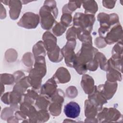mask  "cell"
<instances>
[{
	"label": "cell",
	"instance_id": "obj_1",
	"mask_svg": "<svg viewBox=\"0 0 123 123\" xmlns=\"http://www.w3.org/2000/svg\"><path fill=\"white\" fill-rule=\"evenodd\" d=\"M55 1H45L41 8L39 14L41 17V25L44 29L51 28L58 13Z\"/></svg>",
	"mask_w": 123,
	"mask_h": 123
},
{
	"label": "cell",
	"instance_id": "obj_2",
	"mask_svg": "<svg viewBox=\"0 0 123 123\" xmlns=\"http://www.w3.org/2000/svg\"><path fill=\"white\" fill-rule=\"evenodd\" d=\"M95 16L92 14H84L82 13H76L74 18V27L87 31L90 33L95 22Z\"/></svg>",
	"mask_w": 123,
	"mask_h": 123
},
{
	"label": "cell",
	"instance_id": "obj_3",
	"mask_svg": "<svg viewBox=\"0 0 123 123\" xmlns=\"http://www.w3.org/2000/svg\"><path fill=\"white\" fill-rule=\"evenodd\" d=\"M52 102L49 105V110L53 116H58L61 112L62 103L64 100V93L61 89L57 90L50 97Z\"/></svg>",
	"mask_w": 123,
	"mask_h": 123
},
{
	"label": "cell",
	"instance_id": "obj_4",
	"mask_svg": "<svg viewBox=\"0 0 123 123\" xmlns=\"http://www.w3.org/2000/svg\"><path fill=\"white\" fill-rule=\"evenodd\" d=\"M75 40H68L66 45L62 49V52L65 57V62L68 66L73 67L75 60L76 55L74 49L75 46Z\"/></svg>",
	"mask_w": 123,
	"mask_h": 123
},
{
	"label": "cell",
	"instance_id": "obj_5",
	"mask_svg": "<svg viewBox=\"0 0 123 123\" xmlns=\"http://www.w3.org/2000/svg\"><path fill=\"white\" fill-rule=\"evenodd\" d=\"M122 26L119 23L108 29L104 37V40L107 44H112L122 39Z\"/></svg>",
	"mask_w": 123,
	"mask_h": 123
},
{
	"label": "cell",
	"instance_id": "obj_6",
	"mask_svg": "<svg viewBox=\"0 0 123 123\" xmlns=\"http://www.w3.org/2000/svg\"><path fill=\"white\" fill-rule=\"evenodd\" d=\"M39 20V16L37 14L27 12L24 14L18 22V25L26 28H34L37 25Z\"/></svg>",
	"mask_w": 123,
	"mask_h": 123
},
{
	"label": "cell",
	"instance_id": "obj_7",
	"mask_svg": "<svg viewBox=\"0 0 123 123\" xmlns=\"http://www.w3.org/2000/svg\"><path fill=\"white\" fill-rule=\"evenodd\" d=\"M117 87L116 82L107 81L104 85H99L97 87V89L101 95L107 100L111 98L116 92Z\"/></svg>",
	"mask_w": 123,
	"mask_h": 123
},
{
	"label": "cell",
	"instance_id": "obj_8",
	"mask_svg": "<svg viewBox=\"0 0 123 123\" xmlns=\"http://www.w3.org/2000/svg\"><path fill=\"white\" fill-rule=\"evenodd\" d=\"M63 111L67 117L74 119L79 116L80 113V107L77 103L71 101L64 106Z\"/></svg>",
	"mask_w": 123,
	"mask_h": 123
},
{
	"label": "cell",
	"instance_id": "obj_9",
	"mask_svg": "<svg viewBox=\"0 0 123 123\" xmlns=\"http://www.w3.org/2000/svg\"><path fill=\"white\" fill-rule=\"evenodd\" d=\"M56 81L52 78L49 79L41 87V93L48 97H51L56 91Z\"/></svg>",
	"mask_w": 123,
	"mask_h": 123
},
{
	"label": "cell",
	"instance_id": "obj_10",
	"mask_svg": "<svg viewBox=\"0 0 123 123\" xmlns=\"http://www.w3.org/2000/svg\"><path fill=\"white\" fill-rule=\"evenodd\" d=\"M53 78L58 83H65L70 81V74L67 69L61 67L57 70Z\"/></svg>",
	"mask_w": 123,
	"mask_h": 123
},
{
	"label": "cell",
	"instance_id": "obj_11",
	"mask_svg": "<svg viewBox=\"0 0 123 123\" xmlns=\"http://www.w3.org/2000/svg\"><path fill=\"white\" fill-rule=\"evenodd\" d=\"M94 84V80L90 76L84 75L83 76L81 86L86 93L90 94L93 92L94 90V88L93 87Z\"/></svg>",
	"mask_w": 123,
	"mask_h": 123
},
{
	"label": "cell",
	"instance_id": "obj_12",
	"mask_svg": "<svg viewBox=\"0 0 123 123\" xmlns=\"http://www.w3.org/2000/svg\"><path fill=\"white\" fill-rule=\"evenodd\" d=\"M43 38L45 42L46 49L48 52L52 51L57 46L56 37L49 32H45L44 34Z\"/></svg>",
	"mask_w": 123,
	"mask_h": 123
},
{
	"label": "cell",
	"instance_id": "obj_13",
	"mask_svg": "<svg viewBox=\"0 0 123 123\" xmlns=\"http://www.w3.org/2000/svg\"><path fill=\"white\" fill-rule=\"evenodd\" d=\"M9 5L10 6V15L11 18L13 20L18 18L20 13L22 3L21 1H9Z\"/></svg>",
	"mask_w": 123,
	"mask_h": 123
},
{
	"label": "cell",
	"instance_id": "obj_14",
	"mask_svg": "<svg viewBox=\"0 0 123 123\" xmlns=\"http://www.w3.org/2000/svg\"><path fill=\"white\" fill-rule=\"evenodd\" d=\"M82 4L86 13L89 12L94 14L98 11V5L97 2L94 0L84 1H82Z\"/></svg>",
	"mask_w": 123,
	"mask_h": 123
},
{
	"label": "cell",
	"instance_id": "obj_15",
	"mask_svg": "<svg viewBox=\"0 0 123 123\" xmlns=\"http://www.w3.org/2000/svg\"><path fill=\"white\" fill-rule=\"evenodd\" d=\"M48 54L49 59L52 62H59L62 59L61 56H62L63 55L58 46H57L52 51L48 52Z\"/></svg>",
	"mask_w": 123,
	"mask_h": 123
},
{
	"label": "cell",
	"instance_id": "obj_16",
	"mask_svg": "<svg viewBox=\"0 0 123 123\" xmlns=\"http://www.w3.org/2000/svg\"><path fill=\"white\" fill-rule=\"evenodd\" d=\"M85 114L86 117L89 115L91 116L92 115V117H94L97 113V110H98L97 107L89 100H86L85 101Z\"/></svg>",
	"mask_w": 123,
	"mask_h": 123
},
{
	"label": "cell",
	"instance_id": "obj_17",
	"mask_svg": "<svg viewBox=\"0 0 123 123\" xmlns=\"http://www.w3.org/2000/svg\"><path fill=\"white\" fill-rule=\"evenodd\" d=\"M82 3V1H69L67 4L64 5L63 7V13L65 12L71 14L73 11L75 10L77 8H79Z\"/></svg>",
	"mask_w": 123,
	"mask_h": 123
},
{
	"label": "cell",
	"instance_id": "obj_18",
	"mask_svg": "<svg viewBox=\"0 0 123 123\" xmlns=\"http://www.w3.org/2000/svg\"><path fill=\"white\" fill-rule=\"evenodd\" d=\"M48 98V97L45 95L39 96V97H38L37 99L36 104L38 108L44 110H46V109L47 110V108L49 103Z\"/></svg>",
	"mask_w": 123,
	"mask_h": 123
},
{
	"label": "cell",
	"instance_id": "obj_19",
	"mask_svg": "<svg viewBox=\"0 0 123 123\" xmlns=\"http://www.w3.org/2000/svg\"><path fill=\"white\" fill-rule=\"evenodd\" d=\"M66 27H67L64 26L61 23H57V24L54 26L52 31L56 36H60L64 32Z\"/></svg>",
	"mask_w": 123,
	"mask_h": 123
},
{
	"label": "cell",
	"instance_id": "obj_20",
	"mask_svg": "<svg viewBox=\"0 0 123 123\" xmlns=\"http://www.w3.org/2000/svg\"><path fill=\"white\" fill-rule=\"evenodd\" d=\"M61 23L66 27H68L71 25L72 21V16L70 13H63L61 17Z\"/></svg>",
	"mask_w": 123,
	"mask_h": 123
},
{
	"label": "cell",
	"instance_id": "obj_21",
	"mask_svg": "<svg viewBox=\"0 0 123 123\" xmlns=\"http://www.w3.org/2000/svg\"><path fill=\"white\" fill-rule=\"evenodd\" d=\"M34 47H35V48L38 49V46H37V44H36V45L35 46H34ZM39 48H40V47H39ZM33 52L34 53V55H35L37 52V49H33ZM41 52H42L43 54H44L45 55V50H39V53Z\"/></svg>",
	"mask_w": 123,
	"mask_h": 123
}]
</instances>
